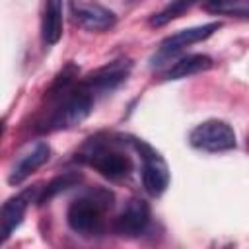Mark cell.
I'll return each mask as SVG.
<instances>
[{
  "label": "cell",
  "instance_id": "1",
  "mask_svg": "<svg viewBox=\"0 0 249 249\" xmlns=\"http://www.w3.org/2000/svg\"><path fill=\"white\" fill-rule=\"evenodd\" d=\"M113 200L115 195L105 187H93L76 196L66 210L70 230L86 237L101 235L105 228V214L113 208Z\"/></svg>",
  "mask_w": 249,
  "mask_h": 249
},
{
  "label": "cell",
  "instance_id": "2",
  "mask_svg": "<svg viewBox=\"0 0 249 249\" xmlns=\"http://www.w3.org/2000/svg\"><path fill=\"white\" fill-rule=\"evenodd\" d=\"M95 95L78 84V88H70L64 95L58 97L56 107L39 123V132H54V130H66L80 123H84L91 109H93Z\"/></svg>",
  "mask_w": 249,
  "mask_h": 249
},
{
  "label": "cell",
  "instance_id": "3",
  "mask_svg": "<svg viewBox=\"0 0 249 249\" xmlns=\"http://www.w3.org/2000/svg\"><path fill=\"white\" fill-rule=\"evenodd\" d=\"M78 160L88 163L89 167H93L97 173H101L103 177H107L111 181L124 179L132 171V160L124 152H121L115 146V142L101 140L99 136L89 138L82 146Z\"/></svg>",
  "mask_w": 249,
  "mask_h": 249
},
{
  "label": "cell",
  "instance_id": "4",
  "mask_svg": "<svg viewBox=\"0 0 249 249\" xmlns=\"http://www.w3.org/2000/svg\"><path fill=\"white\" fill-rule=\"evenodd\" d=\"M130 146L138 152L142 167H140V177H142V187L150 196H160L169 185V167L161 154L146 144L140 138H130Z\"/></svg>",
  "mask_w": 249,
  "mask_h": 249
},
{
  "label": "cell",
  "instance_id": "5",
  "mask_svg": "<svg viewBox=\"0 0 249 249\" xmlns=\"http://www.w3.org/2000/svg\"><path fill=\"white\" fill-rule=\"evenodd\" d=\"M222 27L220 21H212V23H204V25H196V27H189V29H181L169 37H165L161 43H160V49L158 53L152 56V68H160L161 64H165L167 60H171L173 56L181 54L187 47L198 43V41H204L208 39L214 31H218Z\"/></svg>",
  "mask_w": 249,
  "mask_h": 249
},
{
  "label": "cell",
  "instance_id": "6",
  "mask_svg": "<svg viewBox=\"0 0 249 249\" xmlns=\"http://www.w3.org/2000/svg\"><path fill=\"white\" fill-rule=\"evenodd\" d=\"M189 142L202 152H226L235 148V132L226 121L208 119L191 130Z\"/></svg>",
  "mask_w": 249,
  "mask_h": 249
},
{
  "label": "cell",
  "instance_id": "7",
  "mask_svg": "<svg viewBox=\"0 0 249 249\" xmlns=\"http://www.w3.org/2000/svg\"><path fill=\"white\" fill-rule=\"evenodd\" d=\"M70 16L74 23L86 31H109L117 23L115 12L109 8L97 4V2H86V0H72L70 2Z\"/></svg>",
  "mask_w": 249,
  "mask_h": 249
},
{
  "label": "cell",
  "instance_id": "8",
  "mask_svg": "<svg viewBox=\"0 0 249 249\" xmlns=\"http://www.w3.org/2000/svg\"><path fill=\"white\" fill-rule=\"evenodd\" d=\"M130 70H132V62L128 58H117V60H111L105 66L93 70L89 76H86L82 80V86L86 89H89L93 95L109 93V91L117 89L128 78Z\"/></svg>",
  "mask_w": 249,
  "mask_h": 249
},
{
  "label": "cell",
  "instance_id": "9",
  "mask_svg": "<svg viewBox=\"0 0 249 249\" xmlns=\"http://www.w3.org/2000/svg\"><path fill=\"white\" fill-rule=\"evenodd\" d=\"M39 185L33 187H25L23 191H19L18 195L10 196L0 210V243H6V239L14 233V230L21 224L27 206L39 198Z\"/></svg>",
  "mask_w": 249,
  "mask_h": 249
},
{
  "label": "cell",
  "instance_id": "10",
  "mask_svg": "<svg viewBox=\"0 0 249 249\" xmlns=\"http://www.w3.org/2000/svg\"><path fill=\"white\" fill-rule=\"evenodd\" d=\"M150 224V204L142 198H130L123 212L115 218L113 230L121 237H136Z\"/></svg>",
  "mask_w": 249,
  "mask_h": 249
},
{
  "label": "cell",
  "instance_id": "11",
  "mask_svg": "<svg viewBox=\"0 0 249 249\" xmlns=\"http://www.w3.org/2000/svg\"><path fill=\"white\" fill-rule=\"evenodd\" d=\"M49 158H51V146L47 142H37L31 152H27L25 156H21L18 160V163L14 165V169H12L10 177H8V183L10 185L23 183L33 171H37L43 163H47Z\"/></svg>",
  "mask_w": 249,
  "mask_h": 249
},
{
  "label": "cell",
  "instance_id": "12",
  "mask_svg": "<svg viewBox=\"0 0 249 249\" xmlns=\"http://www.w3.org/2000/svg\"><path fill=\"white\" fill-rule=\"evenodd\" d=\"M41 37L47 47H53L62 37V0H45L41 16Z\"/></svg>",
  "mask_w": 249,
  "mask_h": 249
},
{
  "label": "cell",
  "instance_id": "13",
  "mask_svg": "<svg viewBox=\"0 0 249 249\" xmlns=\"http://www.w3.org/2000/svg\"><path fill=\"white\" fill-rule=\"evenodd\" d=\"M212 64L214 62H212V58L208 54H200V53H196V54H185L179 60H175L161 74V80H181V78H187V76H193V74L210 70Z\"/></svg>",
  "mask_w": 249,
  "mask_h": 249
},
{
  "label": "cell",
  "instance_id": "14",
  "mask_svg": "<svg viewBox=\"0 0 249 249\" xmlns=\"http://www.w3.org/2000/svg\"><path fill=\"white\" fill-rule=\"evenodd\" d=\"M82 173L78 171H64L62 175H56L54 179H51L39 193V198H37V204H45L49 202L53 196H56L58 193H64L68 191L70 187H78V183L82 181Z\"/></svg>",
  "mask_w": 249,
  "mask_h": 249
},
{
  "label": "cell",
  "instance_id": "15",
  "mask_svg": "<svg viewBox=\"0 0 249 249\" xmlns=\"http://www.w3.org/2000/svg\"><path fill=\"white\" fill-rule=\"evenodd\" d=\"M202 10L216 16L249 18V0H202Z\"/></svg>",
  "mask_w": 249,
  "mask_h": 249
},
{
  "label": "cell",
  "instance_id": "16",
  "mask_svg": "<svg viewBox=\"0 0 249 249\" xmlns=\"http://www.w3.org/2000/svg\"><path fill=\"white\" fill-rule=\"evenodd\" d=\"M196 2H200V0H171L167 6H163L158 14H154V16L150 18V25H152V27H161V25L169 23L171 19H177V18H181L187 10H191Z\"/></svg>",
  "mask_w": 249,
  "mask_h": 249
},
{
  "label": "cell",
  "instance_id": "17",
  "mask_svg": "<svg viewBox=\"0 0 249 249\" xmlns=\"http://www.w3.org/2000/svg\"><path fill=\"white\" fill-rule=\"evenodd\" d=\"M78 74H80V68H78L74 62H68V64L54 76V80H53V84H51V88H49V91H47V97H49V99H58L60 95H64L70 88H74V82H76Z\"/></svg>",
  "mask_w": 249,
  "mask_h": 249
},
{
  "label": "cell",
  "instance_id": "18",
  "mask_svg": "<svg viewBox=\"0 0 249 249\" xmlns=\"http://www.w3.org/2000/svg\"><path fill=\"white\" fill-rule=\"evenodd\" d=\"M247 150H249V140H247Z\"/></svg>",
  "mask_w": 249,
  "mask_h": 249
},
{
  "label": "cell",
  "instance_id": "19",
  "mask_svg": "<svg viewBox=\"0 0 249 249\" xmlns=\"http://www.w3.org/2000/svg\"><path fill=\"white\" fill-rule=\"evenodd\" d=\"M130 2H138V0H130Z\"/></svg>",
  "mask_w": 249,
  "mask_h": 249
}]
</instances>
